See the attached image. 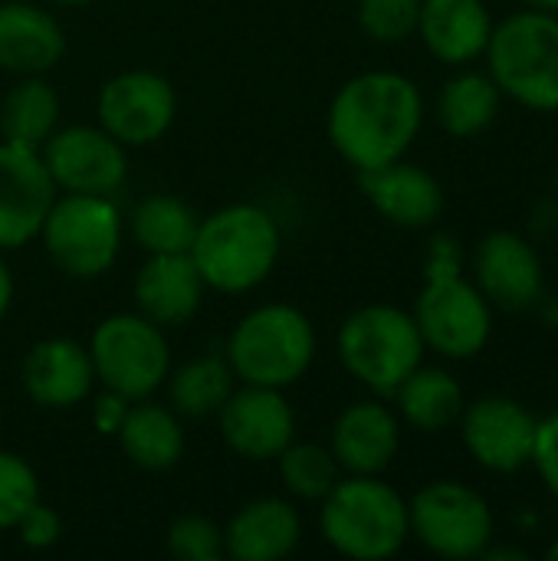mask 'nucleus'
I'll list each match as a JSON object with an SVG mask.
<instances>
[{
  "instance_id": "nucleus-11",
  "label": "nucleus",
  "mask_w": 558,
  "mask_h": 561,
  "mask_svg": "<svg viewBox=\"0 0 558 561\" xmlns=\"http://www.w3.org/2000/svg\"><path fill=\"white\" fill-rule=\"evenodd\" d=\"M46 174L53 178L56 191L66 194H115L128 174L125 145L115 141L102 125H72L56 128L46 145L39 148Z\"/></svg>"
},
{
  "instance_id": "nucleus-9",
  "label": "nucleus",
  "mask_w": 558,
  "mask_h": 561,
  "mask_svg": "<svg viewBox=\"0 0 558 561\" xmlns=\"http://www.w3.org/2000/svg\"><path fill=\"white\" fill-rule=\"evenodd\" d=\"M89 358L95 381H102L105 391H115L125 401L151 398L171 371L168 339L161 335V325L148 322L141 312L102 319L92 332Z\"/></svg>"
},
{
  "instance_id": "nucleus-15",
  "label": "nucleus",
  "mask_w": 558,
  "mask_h": 561,
  "mask_svg": "<svg viewBox=\"0 0 558 561\" xmlns=\"http://www.w3.org/2000/svg\"><path fill=\"white\" fill-rule=\"evenodd\" d=\"M464 444L474 460L493 473H513L533 463L539 421L510 398H480L464 414Z\"/></svg>"
},
{
  "instance_id": "nucleus-14",
  "label": "nucleus",
  "mask_w": 558,
  "mask_h": 561,
  "mask_svg": "<svg viewBox=\"0 0 558 561\" xmlns=\"http://www.w3.org/2000/svg\"><path fill=\"white\" fill-rule=\"evenodd\" d=\"M53 201L56 184L39 151L0 141V253L39 237Z\"/></svg>"
},
{
  "instance_id": "nucleus-6",
  "label": "nucleus",
  "mask_w": 558,
  "mask_h": 561,
  "mask_svg": "<svg viewBox=\"0 0 558 561\" xmlns=\"http://www.w3.org/2000/svg\"><path fill=\"white\" fill-rule=\"evenodd\" d=\"M490 56V79L500 92L526 108H558V16L546 10H523L493 26L483 49Z\"/></svg>"
},
{
  "instance_id": "nucleus-28",
  "label": "nucleus",
  "mask_w": 558,
  "mask_h": 561,
  "mask_svg": "<svg viewBox=\"0 0 558 561\" xmlns=\"http://www.w3.org/2000/svg\"><path fill=\"white\" fill-rule=\"evenodd\" d=\"M234 381H237V375L227 358H217V355L194 358L168 378L171 411L178 417H194V421L210 417L230 398Z\"/></svg>"
},
{
  "instance_id": "nucleus-29",
  "label": "nucleus",
  "mask_w": 558,
  "mask_h": 561,
  "mask_svg": "<svg viewBox=\"0 0 558 561\" xmlns=\"http://www.w3.org/2000/svg\"><path fill=\"white\" fill-rule=\"evenodd\" d=\"M500 89L490 76H480V72H464V76H454L444 92H441V102H437V115H441V125L457 135V138H470V135H480L483 128H490V122L497 118L500 112Z\"/></svg>"
},
{
  "instance_id": "nucleus-8",
  "label": "nucleus",
  "mask_w": 558,
  "mask_h": 561,
  "mask_svg": "<svg viewBox=\"0 0 558 561\" xmlns=\"http://www.w3.org/2000/svg\"><path fill=\"white\" fill-rule=\"evenodd\" d=\"M39 237L66 276L95 279L122 250V214L102 194H62L53 201Z\"/></svg>"
},
{
  "instance_id": "nucleus-10",
  "label": "nucleus",
  "mask_w": 558,
  "mask_h": 561,
  "mask_svg": "<svg viewBox=\"0 0 558 561\" xmlns=\"http://www.w3.org/2000/svg\"><path fill=\"white\" fill-rule=\"evenodd\" d=\"M411 536L444 559H474L493 539V513L487 500L454 480L424 486L408 506Z\"/></svg>"
},
{
  "instance_id": "nucleus-32",
  "label": "nucleus",
  "mask_w": 558,
  "mask_h": 561,
  "mask_svg": "<svg viewBox=\"0 0 558 561\" xmlns=\"http://www.w3.org/2000/svg\"><path fill=\"white\" fill-rule=\"evenodd\" d=\"M421 0H358V23L378 43H401L418 30Z\"/></svg>"
},
{
  "instance_id": "nucleus-19",
  "label": "nucleus",
  "mask_w": 558,
  "mask_h": 561,
  "mask_svg": "<svg viewBox=\"0 0 558 561\" xmlns=\"http://www.w3.org/2000/svg\"><path fill=\"white\" fill-rule=\"evenodd\" d=\"M401 447L398 417L378 401H355L332 427V454L342 470L358 477H378L391 467Z\"/></svg>"
},
{
  "instance_id": "nucleus-33",
  "label": "nucleus",
  "mask_w": 558,
  "mask_h": 561,
  "mask_svg": "<svg viewBox=\"0 0 558 561\" xmlns=\"http://www.w3.org/2000/svg\"><path fill=\"white\" fill-rule=\"evenodd\" d=\"M168 552L178 561L224 559V529L207 516H181L168 529Z\"/></svg>"
},
{
  "instance_id": "nucleus-12",
  "label": "nucleus",
  "mask_w": 558,
  "mask_h": 561,
  "mask_svg": "<svg viewBox=\"0 0 558 561\" xmlns=\"http://www.w3.org/2000/svg\"><path fill=\"white\" fill-rule=\"evenodd\" d=\"M178 112V95L171 82L148 69H132L112 76L95 99L99 125L125 148H145L158 141Z\"/></svg>"
},
{
  "instance_id": "nucleus-16",
  "label": "nucleus",
  "mask_w": 558,
  "mask_h": 561,
  "mask_svg": "<svg viewBox=\"0 0 558 561\" xmlns=\"http://www.w3.org/2000/svg\"><path fill=\"white\" fill-rule=\"evenodd\" d=\"M474 270L477 289L487 296V302L506 312L529 309L543 296V263L536 250L516 233L500 230L483 237L474 256Z\"/></svg>"
},
{
  "instance_id": "nucleus-38",
  "label": "nucleus",
  "mask_w": 558,
  "mask_h": 561,
  "mask_svg": "<svg viewBox=\"0 0 558 561\" xmlns=\"http://www.w3.org/2000/svg\"><path fill=\"white\" fill-rule=\"evenodd\" d=\"M523 3H529L533 10H546V13H556L558 10V0H523Z\"/></svg>"
},
{
  "instance_id": "nucleus-36",
  "label": "nucleus",
  "mask_w": 558,
  "mask_h": 561,
  "mask_svg": "<svg viewBox=\"0 0 558 561\" xmlns=\"http://www.w3.org/2000/svg\"><path fill=\"white\" fill-rule=\"evenodd\" d=\"M128 404H132V401H125L122 394L105 391V394L95 401V408H92V421H95V427H99L102 434H118V427H122V421H125Z\"/></svg>"
},
{
  "instance_id": "nucleus-18",
  "label": "nucleus",
  "mask_w": 558,
  "mask_h": 561,
  "mask_svg": "<svg viewBox=\"0 0 558 561\" xmlns=\"http://www.w3.org/2000/svg\"><path fill=\"white\" fill-rule=\"evenodd\" d=\"M204 289L191 253H155L135 276L138 312L161 329L187 322L201 309Z\"/></svg>"
},
{
  "instance_id": "nucleus-4",
  "label": "nucleus",
  "mask_w": 558,
  "mask_h": 561,
  "mask_svg": "<svg viewBox=\"0 0 558 561\" xmlns=\"http://www.w3.org/2000/svg\"><path fill=\"white\" fill-rule=\"evenodd\" d=\"M319 526L326 542L355 561H382L401 552L411 536L408 503L378 477L339 480L322 500Z\"/></svg>"
},
{
  "instance_id": "nucleus-26",
  "label": "nucleus",
  "mask_w": 558,
  "mask_h": 561,
  "mask_svg": "<svg viewBox=\"0 0 558 561\" xmlns=\"http://www.w3.org/2000/svg\"><path fill=\"white\" fill-rule=\"evenodd\" d=\"M401 417L418 431H444L464 414V388L441 368H414L395 391Z\"/></svg>"
},
{
  "instance_id": "nucleus-22",
  "label": "nucleus",
  "mask_w": 558,
  "mask_h": 561,
  "mask_svg": "<svg viewBox=\"0 0 558 561\" xmlns=\"http://www.w3.org/2000/svg\"><path fill=\"white\" fill-rule=\"evenodd\" d=\"M303 536L299 513L293 503L266 496L243 506L224 529V556L234 561L286 559Z\"/></svg>"
},
{
  "instance_id": "nucleus-40",
  "label": "nucleus",
  "mask_w": 558,
  "mask_h": 561,
  "mask_svg": "<svg viewBox=\"0 0 558 561\" xmlns=\"http://www.w3.org/2000/svg\"><path fill=\"white\" fill-rule=\"evenodd\" d=\"M546 559L558 561V542H556V546H553V549H549V552H546Z\"/></svg>"
},
{
  "instance_id": "nucleus-1",
  "label": "nucleus",
  "mask_w": 558,
  "mask_h": 561,
  "mask_svg": "<svg viewBox=\"0 0 558 561\" xmlns=\"http://www.w3.org/2000/svg\"><path fill=\"white\" fill-rule=\"evenodd\" d=\"M424 118L418 85L401 72H362L329 105V141L358 171L405 158Z\"/></svg>"
},
{
  "instance_id": "nucleus-7",
  "label": "nucleus",
  "mask_w": 558,
  "mask_h": 561,
  "mask_svg": "<svg viewBox=\"0 0 558 561\" xmlns=\"http://www.w3.org/2000/svg\"><path fill=\"white\" fill-rule=\"evenodd\" d=\"M342 365L375 394L395 398L401 381L421 365L424 339L414 316L395 306H365L339 332Z\"/></svg>"
},
{
  "instance_id": "nucleus-39",
  "label": "nucleus",
  "mask_w": 558,
  "mask_h": 561,
  "mask_svg": "<svg viewBox=\"0 0 558 561\" xmlns=\"http://www.w3.org/2000/svg\"><path fill=\"white\" fill-rule=\"evenodd\" d=\"M53 3H59V7H82V3H89V0H53Z\"/></svg>"
},
{
  "instance_id": "nucleus-3",
  "label": "nucleus",
  "mask_w": 558,
  "mask_h": 561,
  "mask_svg": "<svg viewBox=\"0 0 558 561\" xmlns=\"http://www.w3.org/2000/svg\"><path fill=\"white\" fill-rule=\"evenodd\" d=\"M414 322L424 345L444 358H474L490 342V302L460 276V250L451 237L431 243L428 286L418 296Z\"/></svg>"
},
{
  "instance_id": "nucleus-27",
  "label": "nucleus",
  "mask_w": 558,
  "mask_h": 561,
  "mask_svg": "<svg viewBox=\"0 0 558 561\" xmlns=\"http://www.w3.org/2000/svg\"><path fill=\"white\" fill-rule=\"evenodd\" d=\"M197 214L174 194H151L132 214V237L135 243L155 253H191L197 237Z\"/></svg>"
},
{
  "instance_id": "nucleus-25",
  "label": "nucleus",
  "mask_w": 558,
  "mask_h": 561,
  "mask_svg": "<svg viewBox=\"0 0 558 561\" xmlns=\"http://www.w3.org/2000/svg\"><path fill=\"white\" fill-rule=\"evenodd\" d=\"M59 125V95L43 76H20V82L3 95L0 131L3 141L39 151Z\"/></svg>"
},
{
  "instance_id": "nucleus-17",
  "label": "nucleus",
  "mask_w": 558,
  "mask_h": 561,
  "mask_svg": "<svg viewBox=\"0 0 558 561\" xmlns=\"http://www.w3.org/2000/svg\"><path fill=\"white\" fill-rule=\"evenodd\" d=\"M358 174H362V191L372 201V207L398 227H408V230L431 227L444 210V191L437 178L418 164H408L398 158L391 164L358 171Z\"/></svg>"
},
{
  "instance_id": "nucleus-24",
  "label": "nucleus",
  "mask_w": 558,
  "mask_h": 561,
  "mask_svg": "<svg viewBox=\"0 0 558 561\" xmlns=\"http://www.w3.org/2000/svg\"><path fill=\"white\" fill-rule=\"evenodd\" d=\"M118 444L125 457L141 470H171L184 457V427L171 408L148 398L132 401L118 427Z\"/></svg>"
},
{
  "instance_id": "nucleus-31",
  "label": "nucleus",
  "mask_w": 558,
  "mask_h": 561,
  "mask_svg": "<svg viewBox=\"0 0 558 561\" xmlns=\"http://www.w3.org/2000/svg\"><path fill=\"white\" fill-rule=\"evenodd\" d=\"M33 503H39L33 467L16 454L0 450V529H13Z\"/></svg>"
},
{
  "instance_id": "nucleus-21",
  "label": "nucleus",
  "mask_w": 558,
  "mask_h": 561,
  "mask_svg": "<svg viewBox=\"0 0 558 561\" xmlns=\"http://www.w3.org/2000/svg\"><path fill=\"white\" fill-rule=\"evenodd\" d=\"M66 53L56 16L43 7L10 0L0 3V69L16 76H43Z\"/></svg>"
},
{
  "instance_id": "nucleus-35",
  "label": "nucleus",
  "mask_w": 558,
  "mask_h": 561,
  "mask_svg": "<svg viewBox=\"0 0 558 561\" xmlns=\"http://www.w3.org/2000/svg\"><path fill=\"white\" fill-rule=\"evenodd\" d=\"M533 463L543 473V483L549 486V493L558 500V414L546 417L536 431V450H533Z\"/></svg>"
},
{
  "instance_id": "nucleus-20",
  "label": "nucleus",
  "mask_w": 558,
  "mask_h": 561,
  "mask_svg": "<svg viewBox=\"0 0 558 561\" xmlns=\"http://www.w3.org/2000/svg\"><path fill=\"white\" fill-rule=\"evenodd\" d=\"M95 381L89 348L72 339H46L23 362V388L39 408H76Z\"/></svg>"
},
{
  "instance_id": "nucleus-5",
  "label": "nucleus",
  "mask_w": 558,
  "mask_h": 561,
  "mask_svg": "<svg viewBox=\"0 0 558 561\" xmlns=\"http://www.w3.org/2000/svg\"><path fill=\"white\" fill-rule=\"evenodd\" d=\"M224 358L243 385L283 391L309 371L316 358V329L299 309L270 302L240 319L227 339Z\"/></svg>"
},
{
  "instance_id": "nucleus-13",
  "label": "nucleus",
  "mask_w": 558,
  "mask_h": 561,
  "mask_svg": "<svg viewBox=\"0 0 558 561\" xmlns=\"http://www.w3.org/2000/svg\"><path fill=\"white\" fill-rule=\"evenodd\" d=\"M217 421L227 447L253 463L276 460L293 444L296 431V417L283 391L260 385L234 388L224 408L217 411Z\"/></svg>"
},
{
  "instance_id": "nucleus-2",
  "label": "nucleus",
  "mask_w": 558,
  "mask_h": 561,
  "mask_svg": "<svg viewBox=\"0 0 558 561\" xmlns=\"http://www.w3.org/2000/svg\"><path fill=\"white\" fill-rule=\"evenodd\" d=\"M283 237L266 207L230 204L197 224L191 260L217 293H247L260 286L280 256Z\"/></svg>"
},
{
  "instance_id": "nucleus-34",
  "label": "nucleus",
  "mask_w": 558,
  "mask_h": 561,
  "mask_svg": "<svg viewBox=\"0 0 558 561\" xmlns=\"http://www.w3.org/2000/svg\"><path fill=\"white\" fill-rule=\"evenodd\" d=\"M13 529L20 533V542L23 546H30V549H49V546H56V539L62 533V523H59V516L49 506L33 503Z\"/></svg>"
},
{
  "instance_id": "nucleus-30",
  "label": "nucleus",
  "mask_w": 558,
  "mask_h": 561,
  "mask_svg": "<svg viewBox=\"0 0 558 561\" xmlns=\"http://www.w3.org/2000/svg\"><path fill=\"white\" fill-rule=\"evenodd\" d=\"M280 480L283 486L309 503H322L332 486L342 480V467L332 454V447H319V444H289L280 457Z\"/></svg>"
},
{
  "instance_id": "nucleus-23",
  "label": "nucleus",
  "mask_w": 558,
  "mask_h": 561,
  "mask_svg": "<svg viewBox=\"0 0 558 561\" xmlns=\"http://www.w3.org/2000/svg\"><path fill=\"white\" fill-rule=\"evenodd\" d=\"M418 33L441 62L460 66L487 49L493 20L483 0H421Z\"/></svg>"
},
{
  "instance_id": "nucleus-37",
  "label": "nucleus",
  "mask_w": 558,
  "mask_h": 561,
  "mask_svg": "<svg viewBox=\"0 0 558 561\" xmlns=\"http://www.w3.org/2000/svg\"><path fill=\"white\" fill-rule=\"evenodd\" d=\"M10 299H13V276H10V266H7L3 256H0V319H3L7 309H10Z\"/></svg>"
}]
</instances>
